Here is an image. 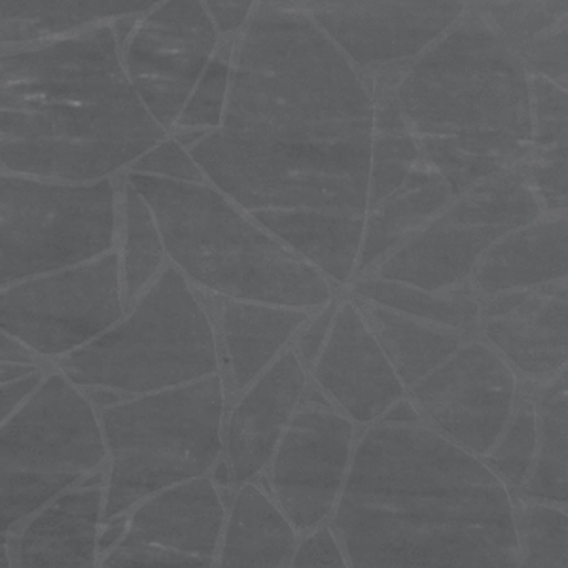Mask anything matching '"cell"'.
<instances>
[{
  "mask_svg": "<svg viewBox=\"0 0 568 568\" xmlns=\"http://www.w3.org/2000/svg\"><path fill=\"white\" fill-rule=\"evenodd\" d=\"M226 390L220 374L99 409L109 478L103 521L163 487L211 474L224 452Z\"/></svg>",
  "mask_w": 568,
  "mask_h": 568,
  "instance_id": "cell-7",
  "label": "cell"
},
{
  "mask_svg": "<svg viewBox=\"0 0 568 568\" xmlns=\"http://www.w3.org/2000/svg\"><path fill=\"white\" fill-rule=\"evenodd\" d=\"M521 379L479 336L407 388L423 425L484 459L516 404Z\"/></svg>",
  "mask_w": 568,
  "mask_h": 568,
  "instance_id": "cell-13",
  "label": "cell"
},
{
  "mask_svg": "<svg viewBox=\"0 0 568 568\" xmlns=\"http://www.w3.org/2000/svg\"><path fill=\"white\" fill-rule=\"evenodd\" d=\"M165 136L133 90L110 27L0 52V163L12 173L103 181Z\"/></svg>",
  "mask_w": 568,
  "mask_h": 568,
  "instance_id": "cell-2",
  "label": "cell"
},
{
  "mask_svg": "<svg viewBox=\"0 0 568 568\" xmlns=\"http://www.w3.org/2000/svg\"><path fill=\"white\" fill-rule=\"evenodd\" d=\"M233 48L216 50L190 93L175 125L182 133H207L219 130L226 114L227 91L232 77Z\"/></svg>",
  "mask_w": 568,
  "mask_h": 568,
  "instance_id": "cell-36",
  "label": "cell"
},
{
  "mask_svg": "<svg viewBox=\"0 0 568 568\" xmlns=\"http://www.w3.org/2000/svg\"><path fill=\"white\" fill-rule=\"evenodd\" d=\"M372 149V146H369ZM369 149H305L207 131L190 146L207 181L246 213L366 216Z\"/></svg>",
  "mask_w": 568,
  "mask_h": 568,
  "instance_id": "cell-9",
  "label": "cell"
},
{
  "mask_svg": "<svg viewBox=\"0 0 568 568\" xmlns=\"http://www.w3.org/2000/svg\"><path fill=\"white\" fill-rule=\"evenodd\" d=\"M343 292H337L336 296L328 300L326 304L321 305L318 310L311 313L310 318L305 321L304 326L297 332L296 339L292 343V349L296 353L297 358L302 361L305 369L311 368V364L315 362L318 353L323 349L324 343L328 339L329 329L336 318L337 307L342 302Z\"/></svg>",
  "mask_w": 568,
  "mask_h": 568,
  "instance_id": "cell-42",
  "label": "cell"
},
{
  "mask_svg": "<svg viewBox=\"0 0 568 568\" xmlns=\"http://www.w3.org/2000/svg\"><path fill=\"white\" fill-rule=\"evenodd\" d=\"M517 497L568 506L567 372L536 387V453Z\"/></svg>",
  "mask_w": 568,
  "mask_h": 568,
  "instance_id": "cell-30",
  "label": "cell"
},
{
  "mask_svg": "<svg viewBox=\"0 0 568 568\" xmlns=\"http://www.w3.org/2000/svg\"><path fill=\"white\" fill-rule=\"evenodd\" d=\"M568 278L567 214L542 216L504 232L485 248L471 273L479 300Z\"/></svg>",
  "mask_w": 568,
  "mask_h": 568,
  "instance_id": "cell-22",
  "label": "cell"
},
{
  "mask_svg": "<svg viewBox=\"0 0 568 568\" xmlns=\"http://www.w3.org/2000/svg\"><path fill=\"white\" fill-rule=\"evenodd\" d=\"M219 34L203 0H163L133 29L125 72L163 130L175 125L219 50Z\"/></svg>",
  "mask_w": 568,
  "mask_h": 568,
  "instance_id": "cell-15",
  "label": "cell"
},
{
  "mask_svg": "<svg viewBox=\"0 0 568 568\" xmlns=\"http://www.w3.org/2000/svg\"><path fill=\"white\" fill-rule=\"evenodd\" d=\"M362 426L332 406L313 383L260 479L300 535L334 516Z\"/></svg>",
  "mask_w": 568,
  "mask_h": 568,
  "instance_id": "cell-12",
  "label": "cell"
},
{
  "mask_svg": "<svg viewBox=\"0 0 568 568\" xmlns=\"http://www.w3.org/2000/svg\"><path fill=\"white\" fill-rule=\"evenodd\" d=\"M106 460L98 409L65 375H44L20 412L0 426V567L10 536Z\"/></svg>",
  "mask_w": 568,
  "mask_h": 568,
  "instance_id": "cell-8",
  "label": "cell"
},
{
  "mask_svg": "<svg viewBox=\"0 0 568 568\" xmlns=\"http://www.w3.org/2000/svg\"><path fill=\"white\" fill-rule=\"evenodd\" d=\"M358 71H402L452 29L468 0H297Z\"/></svg>",
  "mask_w": 568,
  "mask_h": 568,
  "instance_id": "cell-14",
  "label": "cell"
},
{
  "mask_svg": "<svg viewBox=\"0 0 568 568\" xmlns=\"http://www.w3.org/2000/svg\"><path fill=\"white\" fill-rule=\"evenodd\" d=\"M310 374L292 347L227 402L222 460L235 487L262 476L302 404Z\"/></svg>",
  "mask_w": 568,
  "mask_h": 568,
  "instance_id": "cell-18",
  "label": "cell"
},
{
  "mask_svg": "<svg viewBox=\"0 0 568 568\" xmlns=\"http://www.w3.org/2000/svg\"><path fill=\"white\" fill-rule=\"evenodd\" d=\"M203 297L216 332L220 377L226 390V402H232L292 347L297 332L315 311L260 300L211 294H203Z\"/></svg>",
  "mask_w": 568,
  "mask_h": 568,
  "instance_id": "cell-19",
  "label": "cell"
},
{
  "mask_svg": "<svg viewBox=\"0 0 568 568\" xmlns=\"http://www.w3.org/2000/svg\"><path fill=\"white\" fill-rule=\"evenodd\" d=\"M349 296L361 307L406 390L459 349L468 337L474 336L463 329L409 317L406 313L374 304L351 292Z\"/></svg>",
  "mask_w": 568,
  "mask_h": 568,
  "instance_id": "cell-28",
  "label": "cell"
},
{
  "mask_svg": "<svg viewBox=\"0 0 568 568\" xmlns=\"http://www.w3.org/2000/svg\"><path fill=\"white\" fill-rule=\"evenodd\" d=\"M104 484L74 485L29 519L18 544L26 568H88L99 561Z\"/></svg>",
  "mask_w": 568,
  "mask_h": 568,
  "instance_id": "cell-23",
  "label": "cell"
},
{
  "mask_svg": "<svg viewBox=\"0 0 568 568\" xmlns=\"http://www.w3.org/2000/svg\"><path fill=\"white\" fill-rule=\"evenodd\" d=\"M529 77L567 88V0H470Z\"/></svg>",
  "mask_w": 568,
  "mask_h": 568,
  "instance_id": "cell-25",
  "label": "cell"
},
{
  "mask_svg": "<svg viewBox=\"0 0 568 568\" xmlns=\"http://www.w3.org/2000/svg\"><path fill=\"white\" fill-rule=\"evenodd\" d=\"M291 567L294 568H349V559L329 521L300 535Z\"/></svg>",
  "mask_w": 568,
  "mask_h": 568,
  "instance_id": "cell-41",
  "label": "cell"
},
{
  "mask_svg": "<svg viewBox=\"0 0 568 568\" xmlns=\"http://www.w3.org/2000/svg\"><path fill=\"white\" fill-rule=\"evenodd\" d=\"M230 497L211 474L152 493L128 511L122 538L200 557L216 567Z\"/></svg>",
  "mask_w": 568,
  "mask_h": 568,
  "instance_id": "cell-20",
  "label": "cell"
},
{
  "mask_svg": "<svg viewBox=\"0 0 568 568\" xmlns=\"http://www.w3.org/2000/svg\"><path fill=\"white\" fill-rule=\"evenodd\" d=\"M478 336L521 382H551L567 372L568 278L479 300Z\"/></svg>",
  "mask_w": 568,
  "mask_h": 568,
  "instance_id": "cell-17",
  "label": "cell"
},
{
  "mask_svg": "<svg viewBox=\"0 0 568 568\" xmlns=\"http://www.w3.org/2000/svg\"><path fill=\"white\" fill-rule=\"evenodd\" d=\"M446 213L466 224L503 233L546 216L521 168L487 176L453 195Z\"/></svg>",
  "mask_w": 568,
  "mask_h": 568,
  "instance_id": "cell-32",
  "label": "cell"
},
{
  "mask_svg": "<svg viewBox=\"0 0 568 568\" xmlns=\"http://www.w3.org/2000/svg\"><path fill=\"white\" fill-rule=\"evenodd\" d=\"M128 182L152 209L169 264L203 294L318 310L342 291L211 182Z\"/></svg>",
  "mask_w": 568,
  "mask_h": 568,
  "instance_id": "cell-5",
  "label": "cell"
},
{
  "mask_svg": "<svg viewBox=\"0 0 568 568\" xmlns=\"http://www.w3.org/2000/svg\"><path fill=\"white\" fill-rule=\"evenodd\" d=\"M77 387L139 396L220 374L207 302L175 265L160 273L123 317L82 349L59 358Z\"/></svg>",
  "mask_w": 568,
  "mask_h": 568,
  "instance_id": "cell-6",
  "label": "cell"
},
{
  "mask_svg": "<svg viewBox=\"0 0 568 568\" xmlns=\"http://www.w3.org/2000/svg\"><path fill=\"white\" fill-rule=\"evenodd\" d=\"M118 209L109 179L0 175V288L114 251Z\"/></svg>",
  "mask_w": 568,
  "mask_h": 568,
  "instance_id": "cell-10",
  "label": "cell"
},
{
  "mask_svg": "<svg viewBox=\"0 0 568 568\" xmlns=\"http://www.w3.org/2000/svg\"><path fill=\"white\" fill-rule=\"evenodd\" d=\"M227 135L286 146H372L368 84L297 0H260L232 52Z\"/></svg>",
  "mask_w": 568,
  "mask_h": 568,
  "instance_id": "cell-4",
  "label": "cell"
},
{
  "mask_svg": "<svg viewBox=\"0 0 568 568\" xmlns=\"http://www.w3.org/2000/svg\"><path fill=\"white\" fill-rule=\"evenodd\" d=\"M260 0H203L214 27L220 34H230L245 29Z\"/></svg>",
  "mask_w": 568,
  "mask_h": 568,
  "instance_id": "cell-43",
  "label": "cell"
},
{
  "mask_svg": "<svg viewBox=\"0 0 568 568\" xmlns=\"http://www.w3.org/2000/svg\"><path fill=\"white\" fill-rule=\"evenodd\" d=\"M307 374L318 393L362 428L382 419L407 393L347 288Z\"/></svg>",
  "mask_w": 568,
  "mask_h": 568,
  "instance_id": "cell-16",
  "label": "cell"
},
{
  "mask_svg": "<svg viewBox=\"0 0 568 568\" xmlns=\"http://www.w3.org/2000/svg\"><path fill=\"white\" fill-rule=\"evenodd\" d=\"M567 142L549 149H532L519 165L546 216L567 214Z\"/></svg>",
  "mask_w": 568,
  "mask_h": 568,
  "instance_id": "cell-37",
  "label": "cell"
},
{
  "mask_svg": "<svg viewBox=\"0 0 568 568\" xmlns=\"http://www.w3.org/2000/svg\"><path fill=\"white\" fill-rule=\"evenodd\" d=\"M122 211V246L118 256L123 296L130 307L160 277L168 267L169 258L152 209L130 182L123 192Z\"/></svg>",
  "mask_w": 568,
  "mask_h": 568,
  "instance_id": "cell-33",
  "label": "cell"
},
{
  "mask_svg": "<svg viewBox=\"0 0 568 568\" xmlns=\"http://www.w3.org/2000/svg\"><path fill=\"white\" fill-rule=\"evenodd\" d=\"M329 525L351 567H519L514 493L423 423L362 428Z\"/></svg>",
  "mask_w": 568,
  "mask_h": 568,
  "instance_id": "cell-1",
  "label": "cell"
},
{
  "mask_svg": "<svg viewBox=\"0 0 568 568\" xmlns=\"http://www.w3.org/2000/svg\"><path fill=\"white\" fill-rule=\"evenodd\" d=\"M248 214L297 254L310 260L337 288H347L355 275L364 216L317 211H258Z\"/></svg>",
  "mask_w": 568,
  "mask_h": 568,
  "instance_id": "cell-27",
  "label": "cell"
},
{
  "mask_svg": "<svg viewBox=\"0 0 568 568\" xmlns=\"http://www.w3.org/2000/svg\"><path fill=\"white\" fill-rule=\"evenodd\" d=\"M300 532L262 479L237 485L227 503L216 567H291Z\"/></svg>",
  "mask_w": 568,
  "mask_h": 568,
  "instance_id": "cell-26",
  "label": "cell"
},
{
  "mask_svg": "<svg viewBox=\"0 0 568 568\" xmlns=\"http://www.w3.org/2000/svg\"><path fill=\"white\" fill-rule=\"evenodd\" d=\"M42 379H44V374H42V369H39L21 379L0 385V426L20 412V407L33 396Z\"/></svg>",
  "mask_w": 568,
  "mask_h": 568,
  "instance_id": "cell-44",
  "label": "cell"
},
{
  "mask_svg": "<svg viewBox=\"0 0 568 568\" xmlns=\"http://www.w3.org/2000/svg\"><path fill=\"white\" fill-rule=\"evenodd\" d=\"M453 195L449 182L420 160L400 187L366 209L353 278L374 272L383 260L414 240L449 205Z\"/></svg>",
  "mask_w": 568,
  "mask_h": 568,
  "instance_id": "cell-24",
  "label": "cell"
},
{
  "mask_svg": "<svg viewBox=\"0 0 568 568\" xmlns=\"http://www.w3.org/2000/svg\"><path fill=\"white\" fill-rule=\"evenodd\" d=\"M530 110H532V149H549L568 142L567 88L554 80L530 77Z\"/></svg>",
  "mask_w": 568,
  "mask_h": 568,
  "instance_id": "cell-38",
  "label": "cell"
},
{
  "mask_svg": "<svg viewBox=\"0 0 568 568\" xmlns=\"http://www.w3.org/2000/svg\"><path fill=\"white\" fill-rule=\"evenodd\" d=\"M34 358L37 355L27 347L26 343L12 336L7 329L0 328V361L37 364Z\"/></svg>",
  "mask_w": 568,
  "mask_h": 568,
  "instance_id": "cell-45",
  "label": "cell"
},
{
  "mask_svg": "<svg viewBox=\"0 0 568 568\" xmlns=\"http://www.w3.org/2000/svg\"><path fill=\"white\" fill-rule=\"evenodd\" d=\"M150 565H171V567H214L213 562L200 557L184 556L173 549L160 548L146 542H135L120 538L116 546L103 554L101 567H150Z\"/></svg>",
  "mask_w": 568,
  "mask_h": 568,
  "instance_id": "cell-40",
  "label": "cell"
},
{
  "mask_svg": "<svg viewBox=\"0 0 568 568\" xmlns=\"http://www.w3.org/2000/svg\"><path fill=\"white\" fill-rule=\"evenodd\" d=\"M567 508L562 504L514 495V527L519 567H568Z\"/></svg>",
  "mask_w": 568,
  "mask_h": 568,
  "instance_id": "cell-34",
  "label": "cell"
},
{
  "mask_svg": "<svg viewBox=\"0 0 568 568\" xmlns=\"http://www.w3.org/2000/svg\"><path fill=\"white\" fill-rule=\"evenodd\" d=\"M131 173L160 176L169 181L209 182L200 163L195 162L194 155L190 154V150L176 136H165L149 152H144L131 165Z\"/></svg>",
  "mask_w": 568,
  "mask_h": 568,
  "instance_id": "cell-39",
  "label": "cell"
},
{
  "mask_svg": "<svg viewBox=\"0 0 568 568\" xmlns=\"http://www.w3.org/2000/svg\"><path fill=\"white\" fill-rule=\"evenodd\" d=\"M536 453V387L521 382L510 417L497 442L485 453L489 466L514 495L524 489Z\"/></svg>",
  "mask_w": 568,
  "mask_h": 568,
  "instance_id": "cell-35",
  "label": "cell"
},
{
  "mask_svg": "<svg viewBox=\"0 0 568 568\" xmlns=\"http://www.w3.org/2000/svg\"><path fill=\"white\" fill-rule=\"evenodd\" d=\"M503 232L453 219L446 209L414 240L375 267L368 275L394 278L428 291H457L470 286V277L485 248Z\"/></svg>",
  "mask_w": 568,
  "mask_h": 568,
  "instance_id": "cell-21",
  "label": "cell"
},
{
  "mask_svg": "<svg viewBox=\"0 0 568 568\" xmlns=\"http://www.w3.org/2000/svg\"><path fill=\"white\" fill-rule=\"evenodd\" d=\"M125 310L118 251L0 288V328L48 358L82 349Z\"/></svg>",
  "mask_w": 568,
  "mask_h": 568,
  "instance_id": "cell-11",
  "label": "cell"
},
{
  "mask_svg": "<svg viewBox=\"0 0 568 568\" xmlns=\"http://www.w3.org/2000/svg\"><path fill=\"white\" fill-rule=\"evenodd\" d=\"M163 0H0V42H29L149 12Z\"/></svg>",
  "mask_w": 568,
  "mask_h": 568,
  "instance_id": "cell-29",
  "label": "cell"
},
{
  "mask_svg": "<svg viewBox=\"0 0 568 568\" xmlns=\"http://www.w3.org/2000/svg\"><path fill=\"white\" fill-rule=\"evenodd\" d=\"M394 93L423 160L455 195L532 152L529 72L470 7L404 67Z\"/></svg>",
  "mask_w": 568,
  "mask_h": 568,
  "instance_id": "cell-3",
  "label": "cell"
},
{
  "mask_svg": "<svg viewBox=\"0 0 568 568\" xmlns=\"http://www.w3.org/2000/svg\"><path fill=\"white\" fill-rule=\"evenodd\" d=\"M347 291L409 317L478 336L479 297L470 286L457 291H428L394 278L361 275L347 284Z\"/></svg>",
  "mask_w": 568,
  "mask_h": 568,
  "instance_id": "cell-31",
  "label": "cell"
},
{
  "mask_svg": "<svg viewBox=\"0 0 568 568\" xmlns=\"http://www.w3.org/2000/svg\"><path fill=\"white\" fill-rule=\"evenodd\" d=\"M37 364H18V362L0 361V385L4 383L16 382L21 377L39 372Z\"/></svg>",
  "mask_w": 568,
  "mask_h": 568,
  "instance_id": "cell-46",
  "label": "cell"
}]
</instances>
